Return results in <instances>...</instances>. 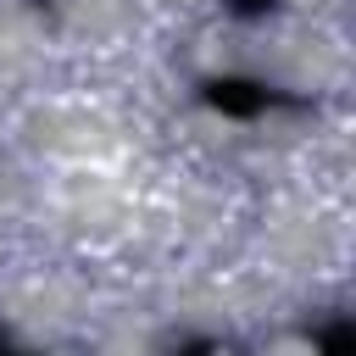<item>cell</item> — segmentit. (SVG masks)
I'll list each match as a JSON object with an SVG mask.
<instances>
[{
  "instance_id": "6da1fadb",
  "label": "cell",
  "mask_w": 356,
  "mask_h": 356,
  "mask_svg": "<svg viewBox=\"0 0 356 356\" xmlns=\"http://www.w3.org/2000/svg\"><path fill=\"white\" fill-rule=\"evenodd\" d=\"M267 100H273V95H267L261 83H250V78H211V83H206V106L222 111V117H256Z\"/></svg>"
},
{
  "instance_id": "7a4b0ae2",
  "label": "cell",
  "mask_w": 356,
  "mask_h": 356,
  "mask_svg": "<svg viewBox=\"0 0 356 356\" xmlns=\"http://www.w3.org/2000/svg\"><path fill=\"white\" fill-rule=\"evenodd\" d=\"M317 345L323 350H345L350 345V328H328V334H317Z\"/></svg>"
},
{
  "instance_id": "3957f363",
  "label": "cell",
  "mask_w": 356,
  "mask_h": 356,
  "mask_svg": "<svg viewBox=\"0 0 356 356\" xmlns=\"http://www.w3.org/2000/svg\"><path fill=\"white\" fill-rule=\"evenodd\" d=\"M239 17H261V11H273V0H228Z\"/></svg>"
}]
</instances>
